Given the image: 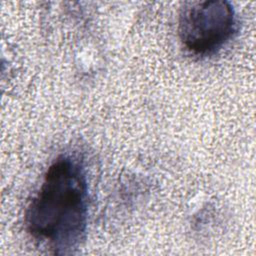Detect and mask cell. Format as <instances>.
<instances>
[{"instance_id": "1", "label": "cell", "mask_w": 256, "mask_h": 256, "mask_svg": "<svg viewBox=\"0 0 256 256\" xmlns=\"http://www.w3.org/2000/svg\"><path fill=\"white\" fill-rule=\"evenodd\" d=\"M88 184L82 162L60 155L48 167L25 211L31 237L54 254H72L85 239Z\"/></svg>"}, {"instance_id": "2", "label": "cell", "mask_w": 256, "mask_h": 256, "mask_svg": "<svg viewBox=\"0 0 256 256\" xmlns=\"http://www.w3.org/2000/svg\"><path fill=\"white\" fill-rule=\"evenodd\" d=\"M238 22L232 4L225 0L186 2L178 20L182 45L195 56H210L233 39Z\"/></svg>"}]
</instances>
